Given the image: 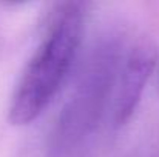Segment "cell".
<instances>
[{"mask_svg": "<svg viewBox=\"0 0 159 157\" xmlns=\"http://www.w3.org/2000/svg\"><path fill=\"white\" fill-rule=\"evenodd\" d=\"M128 40L111 33L93 46L51 128L45 157H98L107 139L122 128L119 80Z\"/></svg>", "mask_w": 159, "mask_h": 157, "instance_id": "obj_1", "label": "cell"}, {"mask_svg": "<svg viewBox=\"0 0 159 157\" xmlns=\"http://www.w3.org/2000/svg\"><path fill=\"white\" fill-rule=\"evenodd\" d=\"M85 19L87 5L82 2H62L54 6L11 94L8 120L12 125L31 123L57 96L80 48Z\"/></svg>", "mask_w": 159, "mask_h": 157, "instance_id": "obj_2", "label": "cell"}]
</instances>
